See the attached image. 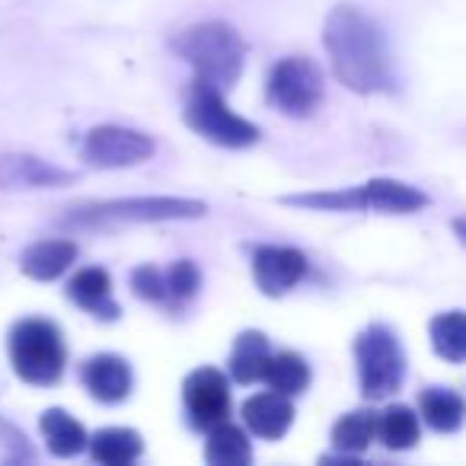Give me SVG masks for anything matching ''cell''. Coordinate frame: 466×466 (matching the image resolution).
<instances>
[{
  "mask_svg": "<svg viewBox=\"0 0 466 466\" xmlns=\"http://www.w3.org/2000/svg\"><path fill=\"white\" fill-rule=\"evenodd\" d=\"M323 46L329 52L332 71L355 93L393 90V55L383 29L358 7H336L326 16Z\"/></svg>",
  "mask_w": 466,
  "mask_h": 466,
  "instance_id": "6da1fadb",
  "label": "cell"
},
{
  "mask_svg": "<svg viewBox=\"0 0 466 466\" xmlns=\"http://www.w3.org/2000/svg\"><path fill=\"white\" fill-rule=\"evenodd\" d=\"M176 52L186 65L195 67L198 80L230 90L243 74V61H247V46L237 35V29L227 23H198V26L186 29L176 39Z\"/></svg>",
  "mask_w": 466,
  "mask_h": 466,
  "instance_id": "7a4b0ae2",
  "label": "cell"
},
{
  "mask_svg": "<svg viewBox=\"0 0 466 466\" xmlns=\"http://www.w3.org/2000/svg\"><path fill=\"white\" fill-rule=\"evenodd\" d=\"M288 205L317 208V211H380V214H415L428 205V195L415 186L396 179H370L355 188L339 192L288 195Z\"/></svg>",
  "mask_w": 466,
  "mask_h": 466,
  "instance_id": "3957f363",
  "label": "cell"
},
{
  "mask_svg": "<svg viewBox=\"0 0 466 466\" xmlns=\"http://www.w3.org/2000/svg\"><path fill=\"white\" fill-rule=\"evenodd\" d=\"M10 361L26 383L52 387L61 380L67 364L61 329L48 319H23L10 332Z\"/></svg>",
  "mask_w": 466,
  "mask_h": 466,
  "instance_id": "277c9868",
  "label": "cell"
},
{
  "mask_svg": "<svg viewBox=\"0 0 466 466\" xmlns=\"http://www.w3.org/2000/svg\"><path fill=\"white\" fill-rule=\"evenodd\" d=\"M205 201L154 195V198H118L99 205L74 208L65 218L67 227H106V224H154V220H192L201 218Z\"/></svg>",
  "mask_w": 466,
  "mask_h": 466,
  "instance_id": "5b68a950",
  "label": "cell"
},
{
  "mask_svg": "<svg viewBox=\"0 0 466 466\" xmlns=\"http://www.w3.org/2000/svg\"><path fill=\"white\" fill-rule=\"evenodd\" d=\"M355 361L361 393L368 400H387L406 380V355L390 326L374 323L355 339Z\"/></svg>",
  "mask_w": 466,
  "mask_h": 466,
  "instance_id": "8992f818",
  "label": "cell"
},
{
  "mask_svg": "<svg viewBox=\"0 0 466 466\" xmlns=\"http://www.w3.org/2000/svg\"><path fill=\"white\" fill-rule=\"evenodd\" d=\"M186 122L195 135L218 144V147H249L259 137V128L227 109L220 86L208 84V80H195L186 103Z\"/></svg>",
  "mask_w": 466,
  "mask_h": 466,
  "instance_id": "52a82bcc",
  "label": "cell"
},
{
  "mask_svg": "<svg viewBox=\"0 0 466 466\" xmlns=\"http://www.w3.org/2000/svg\"><path fill=\"white\" fill-rule=\"evenodd\" d=\"M323 90H326L323 71H319L310 58H300V55L279 61V65L272 67V74H268V84H266L268 103L294 118L310 116L319 106V99H323Z\"/></svg>",
  "mask_w": 466,
  "mask_h": 466,
  "instance_id": "ba28073f",
  "label": "cell"
},
{
  "mask_svg": "<svg viewBox=\"0 0 466 466\" xmlns=\"http://www.w3.org/2000/svg\"><path fill=\"white\" fill-rule=\"evenodd\" d=\"M84 160L99 169H122L137 167L154 154V141L135 128H122V125H99L86 135L84 147H80Z\"/></svg>",
  "mask_w": 466,
  "mask_h": 466,
  "instance_id": "9c48e42d",
  "label": "cell"
},
{
  "mask_svg": "<svg viewBox=\"0 0 466 466\" xmlns=\"http://www.w3.org/2000/svg\"><path fill=\"white\" fill-rule=\"evenodd\" d=\"M182 400H186L188 421L198 431H214L230 415V387L218 368L192 370L182 383Z\"/></svg>",
  "mask_w": 466,
  "mask_h": 466,
  "instance_id": "30bf717a",
  "label": "cell"
},
{
  "mask_svg": "<svg viewBox=\"0 0 466 466\" xmlns=\"http://www.w3.org/2000/svg\"><path fill=\"white\" fill-rule=\"evenodd\" d=\"M253 275L262 294L281 298L307 275V256L291 247H256Z\"/></svg>",
  "mask_w": 466,
  "mask_h": 466,
  "instance_id": "8fae6325",
  "label": "cell"
},
{
  "mask_svg": "<svg viewBox=\"0 0 466 466\" xmlns=\"http://www.w3.org/2000/svg\"><path fill=\"white\" fill-rule=\"evenodd\" d=\"M74 173L46 163L33 154H7L0 157V188H58V186H71Z\"/></svg>",
  "mask_w": 466,
  "mask_h": 466,
  "instance_id": "7c38bea8",
  "label": "cell"
},
{
  "mask_svg": "<svg viewBox=\"0 0 466 466\" xmlns=\"http://www.w3.org/2000/svg\"><path fill=\"white\" fill-rule=\"evenodd\" d=\"M243 421L253 434L266 441H279L281 434L291 428L294 421V406L285 393H256L243 402Z\"/></svg>",
  "mask_w": 466,
  "mask_h": 466,
  "instance_id": "4fadbf2b",
  "label": "cell"
},
{
  "mask_svg": "<svg viewBox=\"0 0 466 466\" xmlns=\"http://www.w3.org/2000/svg\"><path fill=\"white\" fill-rule=\"evenodd\" d=\"M84 387L99 402H122L131 393V368L118 355H96L84 364Z\"/></svg>",
  "mask_w": 466,
  "mask_h": 466,
  "instance_id": "5bb4252c",
  "label": "cell"
},
{
  "mask_svg": "<svg viewBox=\"0 0 466 466\" xmlns=\"http://www.w3.org/2000/svg\"><path fill=\"white\" fill-rule=\"evenodd\" d=\"M67 298L99 319L118 317V304L112 300V279L103 268H84V272L74 275L71 285H67Z\"/></svg>",
  "mask_w": 466,
  "mask_h": 466,
  "instance_id": "9a60e30c",
  "label": "cell"
},
{
  "mask_svg": "<svg viewBox=\"0 0 466 466\" xmlns=\"http://www.w3.org/2000/svg\"><path fill=\"white\" fill-rule=\"evenodd\" d=\"M77 259V247L71 240H42V243H33V247L23 253L20 266L29 279L35 281H52L58 275H65L67 268L74 266Z\"/></svg>",
  "mask_w": 466,
  "mask_h": 466,
  "instance_id": "2e32d148",
  "label": "cell"
},
{
  "mask_svg": "<svg viewBox=\"0 0 466 466\" xmlns=\"http://www.w3.org/2000/svg\"><path fill=\"white\" fill-rule=\"evenodd\" d=\"M419 412L425 419L428 428L441 434H451L457 428H463L466 421V400L453 390L444 387H428L425 393L419 396Z\"/></svg>",
  "mask_w": 466,
  "mask_h": 466,
  "instance_id": "e0dca14e",
  "label": "cell"
},
{
  "mask_svg": "<svg viewBox=\"0 0 466 466\" xmlns=\"http://www.w3.org/2000/svg\"><path fill=\"white\" fill-rule=\"evenodd\" d=\"M272 361V349L262 332H243L233 345L230 355V374L237 383H256L266 377V368Z\"/></svg>",
  "mask_w": 466,
  "mask_h": 466,
  "instance_id": "ac0fdd59",
  "label": "cell"
},
{
  "mask_svg": "<svg viewBox=\"0 0 466 466\" xmlns=\"http://www.w3.org/2000/svg\"><path fill=\"white\" fill-rule=\"evenodd\" d=\"M42 434H46L48 451H52L55 457H74V453H80L90 444L84 425H80L74 415H67L65 409H48V412L42 415Z\"/></svg>",
  "mask_w": 466,
  "mask_h": 466,
  "instance_id": "d6986e66",
  "label": "cell"
},
{
  "mask_svg": "<svg viewBox=\"0 0 466 466\" xmlns=\"http://www.w3.org/2000/svg\"><path fill=\"white\" fill-rule=\"evenodd\" d=\"M431 332V349L438 358L451 364H463L466 361V313L463 310H451V313H438L428 326Z\"/></svg>",
  "mask_w": 466,
  "mask_h": 466,
  "instance_id": "ffe728a7",
  "label": "cell"
},
{
  "mask_svg": "<svg viewBox=\"0 0 466 466\" xmlns=\"http://www.w3.org/2000/svg\"><path fill=\"white\" fill-rule=\"evenodd\" d=\"M144 451V441L137 431L131 428H103L90 438V453L93 460L99 463H109V466H118V463H131L137 460Z\"/></svg>",
  "mask_w": 466,
  "mask_h": 466,
  "instance_id": "44dd1931",
  "label": "cell"
},
{
  "mask_svg": "<svg viewBox=\"0 0 466 466\" xmlns=\"http://www.w3.org/2000/svg\"><path fill=\"white\" fill-rule=\"evenodd\" d=\"M205 457H208V463H214V466H243L253 460V447H249V438L240 428H233L230 421H224V425L214 428L211 438H208Z\"/></svg>",
  "mask_w": 466,
  "mask_h": 466,
  "instance_id": "7402d4cb",
  "label": "cell"
},
{
  "mask_svg": "<svg viewBox=\"0 0 466 466\" xmlns=\"http://www.w3.org/2000/svg\"><path fill=\"white\" fill-rule=\"evenodd\" d=\"M262 380H266L275 393L298 396V393H304L307 383H310V364L300 355H294V351H279V355H272V361H268Z\"/></svg>",
  "mask_w": 466,
  "mask_h": 466,
  "instance_id": "603a6c76",
  "label": "cell"
},
{
  "mask_svg": "<svg viewBox=\"0 0 466 466\" xmlns=\"http://www.w3.org/2000/svg\"><path fill=\"white\" fill-rule=\"evenodd\" d=\"M377 438L390 447V451H409L419 441V415L409 406H387L377 419Z\"/></svg>",
  "mask_w": 466,
  "mask_h": 466,
  "instance_id": "cb8c5ba5",
  "label": "cell"
},
{
  "mask_svg": "<svg viewBox=\"0 0 466 466\" xmlns=\"http://www.w3.org/2000/svg\"><path fill=\"white\" fill-rule=\"evenodd\" d=\"M377 412H368V409H358V412H349L336 421L332 428V444L342 453H361L370 447V441L377 438Z\"/></svg>",
  "mask_w": 466,
  "mask_h": 466,
  "instance_id": "d4e9b609",
  "label": "cell"
},
{
  "mask_svg": "<svg viewBox=\"0 0 466 466\" xmlns=\"http://www.w3.org/2000/svg\"><path fill=\"white\" fill-rule=\"evenodd\" d=\"M198 288H201V275L195 268V262L182 259L167 272V300H173V304L192 300L198 294Z\"/></svg>",
  "mask_w": 466,
  "mask_h": 466,
  "instance_id": "484cf974",
  "label": "cell"
},
{
  "mask_svg": "<svg viewBox=\"0 0 466 466\" xmlns=\"http://www.w3.org/2000/svg\"><path fill=\"white\" fill-rule=\"evenodd\" d=\"M33 460L35 451L26 434L10 425V421H0V466H20V463H33Z\"/></svg>",
  "mask_w": 466,
  "mask_h": 466,
  "instance_id": "4316f807",
  "label": "cell"
},
{
  "mask_svg": "<svg viewBox=\"0 0 466 466\" xmlns=\"http://www.w3.org/2000/svg\"><path fill=\"white\" fill-rule=\"evenodd\" d=\"M131 291L141 300L160 304V300H167V272H160L157 266L135 268V272H131Z\"/></svg>",
  "mask_w": 466,
  "mask_h": 466,
  "instance_id": "83f0119b",
  "label": "cell"
},
{
  "mask_svg": "<svg viewBox=\"0 0 466 466\" xmlns=\"http://www.w3.org/2000/svg\"><path fill=\"white\" fill-rule=\"evenodd\" d=\"M453 233H457V240L466 247V218H457V220H453Z\"/></svg>",
  "mask_w": 466,
  "mask_h": 466,
  "instance_id": "f1b7e54d",
  "label": "cell"
}]
</instances>
